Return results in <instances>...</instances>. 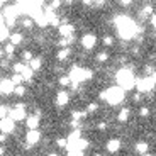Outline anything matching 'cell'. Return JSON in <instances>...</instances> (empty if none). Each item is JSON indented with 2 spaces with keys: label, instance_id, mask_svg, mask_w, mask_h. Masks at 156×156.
I'll use <instances>...</instances> for the list:
<instances>
[{
  "label": "cell",
  "instance_id": "9",
  "mask_svg": "<svg viewBox=\"0 0 156 156\" xmlns=\"http://www.w3.org/2000/svg\"><path fill=\"white\" fill-rule=\"evenodd\" d=\"M68 102H70V94H68L66 90H59L55 97L56 107H65V105H68Z\"/></svg>",
  "mask_w": 156,
  "mask_h": 156
},
{
  "label": "cell",
  "instance_id": "26",
  "mask_svg": "<svg viewBox=\"0 0 156 156\" xmlns=\"http://www.w3.org/2000/svg\"><path fill=\"white\" fill-rule=\"evenodd\" d=\"M97 129L98 131H107V129H109V124H107L105 121H100V122H97Z\"/></svg>",
  "mask_w": 156,
  "mask_h": 156
},
{
  "label": "cell",
  "instance_id": "3",
  "mask_svg": "<svg viewBox=\"0 0 156 156\" xmlns=\"http://www.w3.org/2000/svg\"><path fill=\"white\" fill-rule=\"evenodd\" d=\"M24 122H26L27 129H37L41 126V110H34L32 114H29Z\"/></svg>",
  "mask_w": 156,
  "mask_h": 156
},
{
  "label": "cell",
  "instance_id": "17",
  "mask_svg": "<svg viewBox=\"0 0 156 156\" xmlns=\"http://www.w3.org/2000/svg\"><path fill=\"white\" fill-rule=\"evenodd\" d=\"M119 149H121V141L119 139H109V143H107V151L117 153Z\"/></svg>",
  "mask_w": 156,
  "mask_h": 156
},
{
  "label": "cell",
  "instance_id": "25",
  "mask_svg": "<svg viewBox=\"0 0 156 156\" xmlns=\"http://www.w3.org/2000/svg\"><path fill=\"white\" fill-rule=\"evenodd\" d=\"M149 114H151L149 107H139V117H149Z\"/></svg>",
  "mask_w": 156,
  "mask_h": 156
},
{
  "label": "cell",
  "instance_id": "36",
  "mask_svg": "<svg viewBox=\"0 0 156 156\" xmlns=\"http://www.w3.org/2000/svg\"><path fill=\"white\" fill-rule=\"evenodd\" d=\"M151 2H154V0H144V4H151Z\"/></svg>",
  "mask_w": 156,
  "mask_h": 156
},
{
  "label": "cell",
  "instance_id": "28",
  "mask_svg": "<svg viewBox=\"0 0 156 156\" xmlns=\"http://www.w3.org/2000/svg\"><path fill=\"white\" fill-rule=\"evenodd\" d=\"M105 4H107V0H94V7H98V9L105 7Z\"/></svg>",
  "mask_w": 156,
  "mask_h": 156
},
{
  "label": "cell",
  "instance_id": "12",
  "mask_svg": "<svg viewBox=\"0 0 156 156\" xmlns=\"http://www.w3.org/2000/svg\"><path fill=\"white\" fill-rule=\"evenodd\" d=\"M153 16H154V9H153V4H144L143 7L139 9V17H141L143 20L151 19Z\"/></svg>",
  "mask_w": 156,
  "mask_h": 156
},
{
  "label": "cell",
  "instance_id": "33",
  "mask_svg": "<svg viewBox=\"0 0 156 156\" xmlns=\"http://www.w3.org/2000/svg\"><path fill=\"white\" fill-rule=\"evenodd\" d=\"M5 58V51H4V46H0V61Z\"/></svg>",
  "mask_w": 156,
  "mask_h": 156
},
{
  "label": "cell",
  "instance_id": "20",
  "mask_svg": "<svg viewBox=\"0 0 156 156\" xmlns=\"http://www.w3.org/2000/svg\"><path fill=\"white\" fill-rule=\"evenodd\" d=\"M65 4L63 0H49V4H48V9L49 10H55V12H58L59 9H61V5Z\"/></svg>",
  "mask_w": 156,
  "mask_h": 156
},
{
  "label": "cell",
  "instance_id": "22",
  "mask_svg": "<svg viewBox=\"0 0 156 156\" xmlns=\"http://www.w3.org/2000/svg\"><path fill=\"white\" fill-rule=\"evenodd\" d=\"M98 109H100V105H98V102H92V104H88L87 105V114H90V115H94L95 112H98Z\"/></svg>",
  "mask_w": 156,
  "mask_h": 156
},
{
  "label": "cell",
  "instance_id": "18",
  "mask_svg": "<svg viewBox=\"0 0 156 156\" xmlns=\"http://www.w3.org/2000/svg\"><path fill=\"white\" fill-rule=\"evenodd\" d=\"M73 36H70V37H59L58 41H56V46L58 48H70L71 44H73Z\"/></svg>",
  "mask_w": 156,
  "mask_h": 156
},
{
  "label": "cell",
  "instance_id": "29",
  "mask_svg": "<svg viewBox=\"0 0 156 156\" xmlns=\"http://www.w3.org/2000/svg\"><path fill=\"white\" fill-rule=\"evenodd\" d=\"M9 141V134H5V133H0V144H5Z\"/></svg>",
  "mask_w": 156,
  "mask_h": 156
},
{
  "label": "cell",
  "instance_id": "7",
  "mask_svg": "<svg viewBox=\"0 0 156 156\" xmlns=\"http://www.w3.org/2000/svg\"><path fill=\"white\" fill-rule=\"evenodd\" d=\"M41 133H39L37 129H27V133H26V143L27 146H32V144H37L39 141H41Z\"/></svg>",
  "mask_w": 156,
  "mask_h": 156
},
{
  "label": "cell",
  "instance_id": "13",
  "mask_svg": "<svg viewBox=\"0 0 156 156\" xmlns=\"http://www.w3.org/2000/svg\"><path fill=\"white\" fill-rule=\"evenodd\" d=\"M43 65H44V59L41 58V56H34V58L31 59V63H29V66H31L36 73L43 70Z\"/></svg>",
  "mask_w": 156,
  "mask_h": 156
},
{
  "label": "cell",
  "instance_id": "24",
  "mask_svg": "<svg viewBox=\"0 0 156 156\" xmlns=\"http://www.w3.org/2000/svg\"><path fill=\"white\" fill-rule=\"evenodd\" d=\"M9 107L7 105H4V104H0V119H4V117H7L9 115Z\"/></svg>",
  "mask_w": 156,
  "mask_h": 156
},
{
  "label": "cell",
  "instance_id": "4",
  "mask_svg": "<svg viewBox=\"0 0 156 156\" xmlns=\"http://www.w3.org/2000/svg\"><path fill=\"white\" fill-rule=\"evenodd\" d=\"M97 43H98L97 36L92 34V32H87V34L82 37V46H83V49H88V51L94 49V48L97 46Z\"/></svg>",
  "mask_w": 156,
  "mask_h": 156
},
{
  "label": "cell",
  "instance_id": "10",
  "mask_svg": "<svg viewBox=\"0 0 156 156\" xmlns=\"http://www.w3.org/2000/svg\"><path fill=\"white\" fill-rule=\"evenodd\" d=\"M19 26H20V31H31L36 26V20L29 16H22L19 19Z\"/></svg>",
  "mask_w": 156,
  "mask_h": 156
},
{
  "label": "cell",
  "instance_id": "5",
  "mask_svg": "<svg viewBox=\"0 0 156 156\" xmlns=\"http://www.w3.org/2000/svg\"><path fill=\"white\" fill-rule=\"evenodd\" d=\"M56 29H58V34L61 36V37H70V36L75 34V26L71 22H63V24H59Z\"/></svg>",
  "mask_w": 156,
  "mask_h": 156
},
{
  "label": "cell",
  "instance_id": "35",
  "mask_svg": "<svg viewBox=\"0 0 156 156\" xmlns=\"http://www.w3.org/2000/svg\"><path fill=\"white\" fill-rule=\"evenodd\" d=\"M46 156H58V153H49V154H46Z\"/></svg>",
  "mask_w": 156,
  "mask_h": 156
},
{
  "label": "cell",
  "instance_id": "30",
  "mask_svg": "<svg viewBox=\"0 0 156 156\" xmlns=\"http://www.w3.org/2000/svg\"><path fill=\"white\" fill-rule=\"evenodd\" d=\"M83 7H94V0H80Z\"/></svg>",
  "mask_w": 156,
  "mask_h": 156
},
{
  "label": "cell",
  "instance_id": "1",
  "mask_svg": "<svg viewBox=\"0 0 156 156\" xmlns=\"http://www.w3.org/2000/svg\"><path fill=\"white\" fill-rule=\"evenodd\" d=\"M9 115H10L14 121L22 122V121H26V117L29 115V114H27V107L24 105L22 102H19V104H16V105L9 110Z\"/></svg>",
  "mask_w": 156,
  "mask_h": 156
},
{
  "label": "cell",
  "instance_id": "32",
  "mask_svg": "<svg viewBox=\"0 0 156 156\" xmlns=\"http://www.w3.org/2000/svg\"><path fill=\"white\" fill-rule=\"evenodd\" d=\"M63 2H65V5H68V7H71L73 4H76L78 0H63Z\"/></svg>",
  "mask_w": 156,
  "mask_h": 156
},
{
  "label": "cell",
  "instance_id": "23",
  "mask_svg": "<svg viewBox=\"0 0 156 156\" xmlns=\"http://www.w3.org/2000/svg\"><path fill=\"white\" fill-rule=\"evenodd\" d=\"M146 151H148V143L139 141V143L136 144V153H139V154H146Z\"/></svg>",
  "mask_w": 156,
  "mask_h": 156
},
{
  "label": "cell",
  "instance_id": "37",
  "mask_svg": "<svg viewBox=\"0 0 156 156\" xmlns=\"http://www.w3.org/2000/svg\"><path fill=\"white\" fill-rule=\"evenodd\" d=\"M141 156H151V154H148V153H146V154H141Z\"/></svg>",
  "mask_w": 156,
  "mask_h": 156
},
{
  "label": "cell",
  "instance_id": "6",
  "mask_svg": "<svg viewBox=\"0 0 156 156\" xmlns=\"http://www.w3.org/2000/svg\"><path fill=\"white\" fill-rule=\"evenodd\" d=\"M71 56H73V51H71V48H58L55 58H56V61H59V63H66L68 59L71 58Z\"/></svg>",
  "mask_w": 156,
  "mask_h": 156
},
{
  "label": "cell",
  "instance_id": "11",
  "mask_svg": "<svg viewBox=\"0 0 156 156\" xmlns=\"http://www.w3.org/2000/svg\"><path fill=\"white\" fill-rule=\"evenodd\" d=\"M9 41H10L14 46H22L24 41H26V37H24V32H22V31H14V32H10V36H9Z\"/></svg>",
  "mask_w": 156,
  "mask_h": 156
},
{
  "label": "cell",
  "instance_id": "31",
  "mask_svg": "<svg viewBox=\"0 0 156 156\" xmlns=\"http://www.w3.org/2000/svg\"><path fill=\"white\" fill-rule=\"evenodd\" d=\"M7 5H10V0H0V10H4Z\"/></svg>",
  "mask_w": 156,
  "mask_h": 156
},
{
  "label": "cell",
  "instance_id": "8",
  "mask_svg": "<svg viewBox=\"0 0 156 156\" xmlns=\"http://www.w3.org/2000/svg\"><path fill=\"white\" fill-rule=\"evenodd\" d=\"M14 88H16V83L12 82V78H5L0 82V94L14 95Z\"/></svg>",
  "mask_w": 156,
  "mask_h": 156
},
{
  "label": "cell",
  "instance_id": "19",
  "mask_svg": "<svg viewBox=\"0 0 156 156\" xmlns=\"http://www.w3.org/2000/svg\"><path fill=\"white\" fill-rule=\"evenodd\" d=\"M109 59H110L109 51H100V53L95 55V61H97V63H107Z\"/></svg>",
  "mask_w": 156,
  "mask_h": 156
},
{
  "label": "cell",
  "instance_id": "16",
  "mask_svg": "<svg viewBox=\"0 0 156 156\" xmlns=\"http://www.w3.org/2000/svg\"><path fill=\"white\" fill-rule=\"evenodd\" d=\"M14 95H16L17 98H24L26 95H27V87L24 85V83L16 85V88H14Z\"/></svg>",
  "mask_w": 156,
  "mask_h": 156
},
{
  "label": "cell",
  "instance_id": "21",
  "mask_svg": "<svg viewBox=\"0 0 156 156\" xmlns=\"http://www.w3.org/2000/svg\"><path fill=\"white\" fill-rule=\"evenodd\" d=\"M114 43H115V39H114V36H112V34H105L104 37H102V44H104L105 48L114 46Z\"/></svg>",
  "mask_w": 156,
  "mask_h": 156
},
{
  "label": "cell",
  "instance_id": "14",
  "mask_svg": "<svg viewBox=\"0 0 156 156\" xmlns=\"http://www.w3.org/2000/svg\"><path fill=\"white\" fill-rule=\"evenodd\" d=\"M129 117H131V109H129V107H122V109L119 110V114H117V121L126 122Z\"/></svg>",
  "mask_w": 156,
  "mask_h": 156
},
{
  "label": "cell",
  "instance_id": "15",
  "mask_svg": "<svg viewBox=\"0 0 156 156\" xmlns=\"http://www.w3.org/2000/svg\"><path fill=\"white\" fill-rule=\"evenodd\" d=\"M34 58V53H32L31 49H22L20 51V55H19V59L20 61H24V63H31V59Z\"/></svg>",
  "mask_w": 156,
  "mask_h": 156
},
{
  "label": "cell",
  "instance_id": "34",
  "mask_svg": "<svg viewBox=\"0 0 156 156\" xmlns=\"http://www.w3.org/2000/svg\"><path fill=\"white\" fill-rule=\"evenodd\" d=\"M0 156H5V148H4V144H0Z\"/></svg>",
  "mask_w": 156,
  "mask_h": 156
},
{
  "label": "cell",
  "instance_id": "27",
  "mask_svg": "<svg viewBox=\"0 0 156 156\" xmlns=\"http://www.w3.org/2000/svg\"><path fill=\"white\" fill-rule=\"evenodd\" d=\"M56 146H59V148H66L68 143H66L65 137H58V139H56Z\"/></svg>",
  "mask_w": 156,
  "mask_h": 156
},
{
  "label": "cell",
  "instance_id": "2",
  "mask_svg": "<svg viewBox=\"0 0 156 156\" xmlns=\"http://www.w3.org/2000/svg\"><path fill=\"white\" fill-rule=\"evenodd\" d=\"M16 131V121L12 119L10 115L0 119V133H5V134H12Z\"/></svg>",
  "mask_w": 156,
  "mask_h": 156
}]
</instances>
